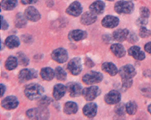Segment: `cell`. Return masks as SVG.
<instances>
[{
    "label": "cell",
    "instance_id": "cell-4",
    "mask_svg": "<svg viewBox=\"0 0 151 120\" xmlns=\"http://www.w3.org/2000/svg\"><path fill=\"white\" fill-rule=\"evenodd\" d=\"M103 79V75L100 72L91 71L82 77V82L85 84H96L101 82Z\"/></svg>",
    "mask_w": 151,
    "mask_h": 120
},
{
    "label": "cell",
    "instance_id": "cell-45",
    "mask_svg": "<svg viewBox=\"0 0 151 120\" xmlns=\"http://www.w3.org/2000/svg\"><path fill=\"white\" fill-rule=\"evenodd\" d=\"M145 51L148 53L151 54V42L150 43H147L145 44Z\"/></svg>",
    "mask_w": 151,
    "mask_h": 120
},
{
    "label": "cell",
    "instance_id": "cell-38",
    "mask_svg": "<svg viewBox=\"0 0 151 120\" xmlns=\"http://www.w3.org/2000/svg\"><path fill=\"white\" fill-rule=\"evenodd\" d=\"M140 14H141V17L143 18H147L150 15V12H149V9L147 8V7H141L140 9Z\"/></svg>",
    "mask_w": 151,
    "mask_h": 120
},
{
    "label": "cell",
    "instance_id": "cell-35",
    "mask_svg": "<svg viewBox=\"0 0 151 120\" xmlns=\"http://www.w3.org/2000/svg\"><path fill=\"white\" fill-rule=\"evenodd\" d=\"M139 34L140 37L142 38H147V37H149L150 34H151V32L149 30H147L145 26H141L139 28Z\"/></svg>",
    "mask_w": 151,
    "mask_h": 120
},
{
    "label": "cell",
    "instance_id": "cell-32",
    "mask_svg": "<svg viewBox=\"0 0 151 120\" xmlns=\"http://www.w3.org/2000/svg\"><path fill=\"white\" fill-rule=\"evenodd\" d=\"M54 73H55V77L58 81H64L66 79V72L63 68L57 67L54 71Z\"/></svg>",
    "mask_w": 151,
    "mask_h": 120
},
{
    "label": "cell",
    "instance_id": "cell-17",
    "mask_svg": "<svg viewBox=\"0 0 151 120\" xmlns=\"http://www.w3.org/2000/svg\"><path fill=\"white\" fill-rule=\"evenodd\" d=\"M87 36V34L85 31L82 30H73L69 33V35H68V38H69L71 41H75V42H79L81 41V40L85 39Z\"/></svg>",
    "mask_w": 151,
    "mask_h": 120
},
{
    "label": "cell",
    "instance_id": "cell-34",
    "mask_svg": "<svg viewBox=\"0 0 151 120\" xmlns=\"http://www.w3.org/2000/svg\"><path fill=\"white\" fill-rule=\"evenodd\" d=\"M52 102V99H50L49 97H43L42 99H40V100L38 101V106H45V108H46V106L48 105H50Z\"/></svg>",
    "mask_w": 151,
    "mask_h": 120
},
{
    "label": "cell",
    "instance_id": "cell-40",
    "mask_svg": "<svg viewBox=\"0 0 151 120\" xmlns=\"http://www.w3.org/2000/svg\"><path fill=\"white\" fill-rule=\"evenodd\" d=\"M122 82H123V87L125 89H129L132 86L133 81L132 79H122Z\"/></svg>",
    "mask_w": 151,
    "mask_h": 120
},
{
    "label": "cell",
    "instance_id": "cell-8",
    "mask_svg": "<svg viewBox=\"0 0 151 120\" xmlns=\"http://www.w3.org/2000/svg\"><path fill=\"white\" fill-rule=\"evenodd\" d=\"M52 59L59 63H64L68 59V52L63 48H58L52 51Z\"/></svg>",
    "mask_w": 151,
    "mask_h": 120
},
{
    "label": "cell",
    "instance_id": "cell-10",
    "mask_svg": "<svg viewBox=\"0 0 151 120\" xmlns=\"http://www.w3.org/2000/svg\"><path fill=\"white\" fill-rule=\"evenodd\" d=\"M18 104H19L18 99L15 96H8L1 101V106L5 109L7 110L15 109L16 108H17Z\"/></svg>",
    "mask_w": 151,
    "mask_h": 120
},
{
    "label": "cell",
    "instance_id": "cell-47",
    "mask_svg": "<svg viewBox=\"0 0 151 120\" xmlns=\"http://www.w3.org/2000/svg\"><path fill=\"white\" fill-rule=\"evenodd\" d=\"M147 110H148V112H149V113L151 114V104H150V105L148 106V108H147Z\"/></svg>",
    "mask_w": 151,
    "mask_h": 120
},
{
    "label": "cell",
    "instance_id": "cell-3",
    "mask_svg": "<svg viewBox=\"0 0 151 120\" xmlns=\"http://www.w3.org/2000/svg\"><path fill=\"white\" fill-rule=\"evenodd\" d=\"M114 10L118 14H130L134 10V5L132 2L129 1H119L114 6Z\"/></svg>",
    "mask_w": 151,
    "mask_h": 120
},
{
    "label": "cell",
    "instance_id": "cell-16",
    "mask_svg": "<svg viewBox=\"0 0 151 120\" xmlns=\"http://www.w3.org/2000/svg\"><path fill=\"white\" fill-rule=\"evenodd\" d=\"M82 112L87 117L92 118L97 114V105L94 103H88L83 106Z\"/></svg>",
    "mask_w": 151,
    "mask_h": 120
},
{
    "label": "cell",
    "instance_id": "cell-18",
    "mask_svg": "<svg viewBox=\"0 0 151 120\" xmlns=\"http://www.w3.org/2000/svg\"><path fill=\"white\" fill-rule=\"evenodd\" d=\"M67 91V87L62 85V84H56L53 87V91H52V96L53 99L55 100L61 99Z\"/></svg>",
    "mask_w": 151,
    "mask_h": 120
},
{
    "label": "cell",
    "instance_id": "cell-43",
    "mask_svg": "<svg viewBox=\"0 0 151 120\" xmlns=\"http://www.w3.org/2000/svg\"><path fill=\"white\" fill-rule=\"evenodd\" d=\"M38 1V0H21V3L23 5H32Z\"/></svg>",
    "mask_w": 151,
    "mask_h": 120
},
{
    "label": "cell",
    "instance_id": "cell-39",
    "mask_svg": "<svg viewBox=\"0 0 151 120\" xmlns=\"http://www.w3.org/2000/svg\"><path fill=\"white\" fill-rule=\"evenodd\" d=\"M128 40H129V43H136L137 41H138V36L136 35L135 33H130V34L128 35Z\"/></svg>",
    "mask_w": 151,
    "mask_h": 120
},
{
    "label": "cell",
    "instance_id": "cell-48",
    "mask_svg": "<svg viewBox=\"0 0 151 120\" xmlns=\"http://www.w3.org/2000/svg\"><path fill=\"white\" fill-rule=\"evenodd\" d=\"M107 1H113V0H107Z\"/></svg>",
    "mask_w": 151,
    "mask_h": 120
},
{
    "label": "cell",
    "instance_id": "cell-42",
    "mask_svg": "<svg viewBox=\"0 0 151 120\" xmlns=\"http://www.w3.org/2000/svg\"><path fill=\"white\" fill-rule=\"evenodd\" d=\"M8 28V24L6 22L4 17L1 16V30H6Z\"/></svg>",
    "mask_w": 151,
    "mask_h": 120
},
{
    "label": "cell",
    "instance_id": "cell-22",
    "mask_svg": "<svg viewBox=\"0 0 151 120\" xmlns=\"http://www.w3.org/2000/svg\"><path fill=\"white\" fill-rule=\"evenodd\" d=\"M111 51L113 54L118 57V58H122L123 56H125L126 51L121 44H114L111 46Z\"/></svg>",
    "mask_w": 151,
    "mask_h": 120
},
{
    "label": "cell",
    "instance_id": "cell-6",
    "mask_svg": "<svg viewBox=\"0 0 151 120\" xmlns=\"http://www.w3.org/2000/svg\"><path fill=\"white\" fill-rule=\"evenodd\" d=\"M67 70L69 71L73 75H79L82 71L81 61L80 58H73L67 64Z\"/></svg>",
    "mask_w": 151,
    "mask_h": 120
},
{
    "label": "cell",
    "instance_id": "cell-46",
    "mask_svg": "<svg viewBox=\"0 0 151 120\" xmlns=\"http://www.w3.org/2000/svg\"><path fill=\"white\" fill-rule=\"evenodd\" d=\"M0 89H1V97L5 94V90H6V87L4 84H0Z\"/></svg>",
    "mask_w": 151,
    "mask_h": 120
},
{
    "label": "cell",
    "instance_id": "cell-2",
    "mask_svg": "<svg viewBox=\"0 0 151 120\" xmlns=\"http://www.w3.org/2000/svg\"><path fill=\"white\" fill-rule=\"evenodd\" d=\"M26 116L30 119L45 120L49 118V111L45 106H39L36 109H32L26 111Z\"/></svg>",
    "mask_w": 151,
    "mask_h": 120
},
{
    "label": "cell",
    "instance_id": "cell-33",
    "mask_svg": "<svg viewBox=\"0 0 151 120\" xmlns=\"http://www.w3.org/2000/svg\"><path fill=\"white\" fill-rule=\"evenodd\" d=\"M17 56L18 62H20V64H21V65H23V66L28 65V63H29V60H28V58H27V57L25 56L24 53H23V52H18Z\"/></svg>",
    "mask_w": 151,
    "mask_h": 120
},
{
    "label": "cell",
    "instance_id": "cell-25",
    "mask_svg": "<svg viewBox=\"0 0 151 120\" xmlns=\"http://www.w3.org/2000/svg\"><path fill=\"white\" fill-rule=\"evenodd\" d=\"M54 75H55V73H54V71L49 67L43 68L40 71V76L42 77V79H44V81H52L54 77Z\"/></svg>",
    "mask_w": 151,
    "mask_h": 120
},
{
    "label": "cell",
    "instance_id": "cell-1",
    "mask_svg": "<svg viewBox=\"0 0 151 120\" xmlns=\"http://www.w3.org/2000/svg\"><path fill=\"white\" fill-rule=\"evenodd\" d=\"M44 88L40 86L36 83L29 84L27 85L24 89V95L25 97L30 99V100H35L39 99L41 96L44 94Z\"/></svg>",
    "mask_w": 151,
    "mask_h": 120
},
{
    "label": "cell",
    "instance_id": "cell-7",
    "mask_svg": "<svg viewBox=\"0 0 151 120\" xmlns=\"http://www.w3.org/2000/svg\"><path fill=\"white\" fill-rule=\"evenodd\" d=\"M119 73L122 79H132L136 75V70L132 65L128 64L122 66L119 71Z\"/></svg>",
    "mask_w": 151,
    "mask_h": 120
},
{
    "label": "cell",
    "instance_id": "cell-15",
    "mask_svg": "<svg viewBox=\"0 0 151 120\" xmlns=\"http://www.w3.org/2000/svg\"><path fill=\"white\" fill-rule=\"evenodd\" d=\"M67 90L69 91L71 97H78L82 94V89L81 86L78 83L70 82L67 84Z\"/></svg>",
    "mask_w": 151,
    "mask_h": 120
},
{
    "label": "cell",
    "instance_id": "cell-20",
    "mask_svg": "<svg viewBox=\"0 0 151 120\" xmlns=\"http://www.w3.org/2000/svg\"><path fill=\"white\" fill-rule=\"evenodd\" d=\"M129 54L130 56H132L134 59H136L137 61H142L146 57L145 53L138 46H132V47H130L129 50Z\"/></svg>",
    "mask_w": 151,
    "mask_h": 120
},
{
    "label": "cell",
    "instance_id": "cell-24",
    "mask_svg": "<svg viewBox=\"0 0 151 120\" xmlns=\"http://www.w3.org/2000/svg\"><path fill=\"white\" fill-rule=\"evenodd\" d=\"M20 44L19 42V39L16 36V35H10L8 36L6 41H5V45L9 48V49H14V48H17L18 47Z\"/></svg>",
    "mask_w": 151,
    "mask_h": 120
},
{
    "label": "cell",
    "instance_id": "cell-9",
    "mask_svg": "<svg viewBox=\"0 0 151 120\" xmlns=\"http://www.w3.org/2000/svg\"><path fill=\"white\" fill-rule=\"evenodd\" d=\"M37 77L36 71L33 69H24L18 74V79L20 82H25L30 79H35Z\"/></svg>",
    "mask_w": 151,
    "mask_h": 120
},
{
    "label": "cell",
    "instance_id": "cell-23",
    "mask_svg": "<svg viewBox=\"0 0 151 120\" xmlns=\"http://www.w3.org/2000/svg\"><path fill=\"white\" fill-rule=\"evenodd\" d=\"M128 35H129V31L127 29H119L113 33L112 37L115 41L123 42L128 38Z\"/></svg>",
    "mask_w": 151,
    "mask_h": 120
},
{
    "label": "cell",
    "instance_id": "cell-28",
    "mask_svg": "<svg viewBox=\"0 0 151 120\" xmlns=\"http://www.w3.org/2000/svg\"><path fill=\"white\" fill-rule=\"evenodd\" d=\"M18 65V60L14 57V56H10L6 59V62H5V67L6 69L12 71V70H15Z\"/></svg>",
    "mask_w": 151,
    "mask_h": 120
},
{
    "label": "cell",
    "instance_id": "cell-5",
    "mask_svg": "<svg viewBox=\"0 0 151 120\" xmlns=\"http://www.w3.org/2000/svg\"><path fill=\"white\" fill-rule=\"evenodd\" d=\"M100 94H101V89L97 86H91L89 88L82 89V96L88 101H91L95 99Z\"/></svg>",
    "mask_w": 151,
    "mask_h": 120
},
{
    "label": "cell",
    "instance_id": "cell-21",
    "mask_svg": "<svg viewBox=\"0 0 151 120\" xmlns=\"http://www.w3.org/2000/svg\"><path fill=\"white\" fill-rule=\"evenodd\" d=\"M105 8V4L101 1V0H98V1L93 2L91 6H90V11L94 13L96 15H100L103 12Z\"/></svg>",
    "mask_w": 151,
    "mask_h": 120
},
{
    "label": "cell",
    "instance_id": "cell-13",
    "mask_svg": "<svg viewBox=\"0 0 151 120\" xmlns=\"http://www.w3.org/2000/svg\"><path fill=\"white\" fill-rule=\"evenodd\" d=\"M119 23V18L113 16H106L101 21V24L106 28H114L118 26Z\"/></svg>",
    "mask_w": 151,
    "mask_h": 120
},
{
    "label": "cell",
    "instance_id": "cell-26",
    "mask_svg": "<svg viewBox=\"0 0 151 120\" xmlns=\"http://www.w3.org/2000/svg\"><path fill=\"white\" fill-rule=\"evenodd\" d=\"M101 67H102V70L104 71H106L108 74H109L111 76H115L119 72L118 68L115 66V64H113L112 62H104Z\"/></svg>",
    "mask_w": 151,
    "mask_h": 120
},
{
    "label": "cell",
    "instance_id": "cell-37",
    "mask_svg": "<svg viewBox=\"0 0 151 120\" xmlns=\"http://www.w3.org/2000/svg\"><path fill=\"white\" fill-rule=\"evenodd\" d=\"M141 91L144 96H146L147 98H151V85H147L146 87L142 88Z\"/></svg>",
    "mask_w": 151,
    "mask_h": 120
},
{
    "label": "cell",
    "instance_id": "cell-19",
    "mask_svg": "<svg viewBox=\"0 0 151 120\" xmlns=\"http://www.w3.org/2000/svg\"><path fill=\"white\" fill-rule=\"evenodd\" d=\"M96 20H97L96 14H94L92 12H85L84 14H82L81 16V23L84 25H89L96 22Z\"/></svg>",
    "mask_w": 151,
    "mask_h": 120
},
{
    "label": "cell",
    "instance_id": "cell-44",
    "mask_svg": "<svg viewBox=\"0 0 151 120\" xmlns=\"http://www.w3.org/2000/svg\"><path fill=\"white\" fill-rule=\"evenodd\" d=\"M85 63H86V66L87 67H89V68H91V67H93L94 66V63L92 62V61L91 60V59H88V58H86V60H85Z\"/></svg>",
    "mask_w": 151,
    "mask_h": 120
},
{
    "label": "cell",
    "instance_id": "cell-12",
    "mask_svg": "<svg viewBox=\"0 0 151 120\" xmlns=\"http://www.w3.org/2000/svg\"><path fill=\"white\" fill-rule=\"evenodd\" d=\"M121 95L118 90H111L105 96V102L109 105H115L120 101Z\"/></svg>",
    "mask_w": 151,
    "mask_h": 120
},
{
    "label": "cell",
    "instance_id": "cell-41",
    "mask_svg": "<svg viewBox=\"0 0 151 120\" xmlns=\"http://www.w3.org/2000/svg\"><path fill=\"white\" fill-rule=\"evenodd\" d=\"M137 24H139L140 26H145V25L147 24V18L140 17V18H139V20H138V21H137Z\"/></svg>",
    "mask_w": 151,
    "mask_h": 120
},
{
    "label": "cell",
    "instance_id": "cell-30",
    "mask_svg": "<svg viewBox=\"0 0 151 120\" xmlns=\"http://www.w3.org/2000/svg\"><path fill=\"white\" fill-rule=\"evenodd\" d=\"M15 24L17 27L18 28H22V27H24L26 25V18L25 16H24L22 14H17L16 16V19H15Z\"/></svg>",
    "mask_w": 151,
    "mask_h": 120
},
{
    "label": "cell",
    "instance_id": "cell-11",
    "mask_svg": "<svg viewBox=\"0 0 151 120\" xmlns=\"http://www.w3.org/2000/svg\"><path fill=\"white\" fill-rule=\"evenodd\" d=\"M24 16L27 20L32 21V22H36L40 20L41 18L40 13L34 6H28L24 10Z\"/></svg>",
    "mask_w": 151,
    "mask_h": 120
},
{
    "label": "cell",
    "instance_id": "cell-36",
    "mask_svg": "<svg viewBox=\"0 0 151 120\" xmlns=\"http://www.w3.org/2000/svg\"><path fill=\"white\" fill-rule=\"evenodd\" d=\"M125 109H126V106H124L123 104H119L116 106V114L119 116H123L125 114Z\"/></svg>",
    "mask_w": 151,
    "mask_h": 120
},
{
    "label": "cell",
    "instance_id": "cell-27",
    "mask_svg": "<svg viewBox=\"0 0 151 120\" xmlns=\"http://www.w3.org/2000/svg\"><path fill=\"white\" fill-rule=\"evenodd\" d=\"M63 111L67 115L75 114L78 111V106L76 103H74L73 101H69V102L65 103L64 108H63Z\"/></svg>",
    "mask_w": 151,
    "mask_h": 120
},
{
    "label": "cell",
    "instance_id": "cell-14",
    "mask_svg": "<svg viewBox=\"0 0 151 120\" xmlns=\"http://www.w3.org/2000/svg\"><path fill=\"white\" fill-rule=\"evenodd\" d=\"M82 12V7L78 1L72 3L69 7L66 9V13L72 16H79Z\"/></svg>",
    "mask_w": 151,
    "mask_h": 120
},
{
    "label": "cell",
    "instance_id": "cell-29",
    "mask_svg": "<svg viewBox=\"0 0 151 120\" xmlns=\"http://www.w3.org/2000/svg\"><path fill=\"white\" fill-rule=\"evenodd\" d=\"M17 6V0H2L1 8L4 10H12Z\"/></svg>",
    "mask_w": 151,
    "mask_h": 120
},
{
    "label": "cell",
    "instance_id": "cell-31",
    "mask_svg": "<svg viewBox=\"0 0 151 120\" xmlns=\"http://www.w3.org/2000/svg\"><path fill=\"white\" fill-rule=\"evenodd\" d=\"M126 112L129 115H134L136 114L137 110H138V106L134 101H129L126 105Z\"/></svg>",
    "mask_w": 151,
    "mask_h": 120
}]
</instances>
